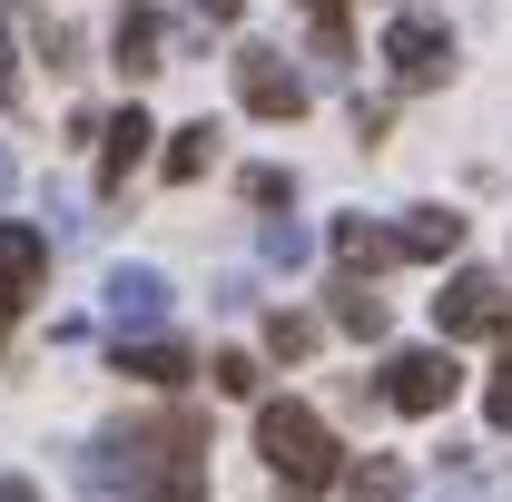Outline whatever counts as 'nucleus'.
<instances>
[{"label": "nucleus", "instance_id": "nucleus-16", "mask_svg": "<svg viewBox=\"0 0 512 502\" xmlns=\"http://www.w3.org/2000/svg\"><path fill=\"white\" fill-rule=\"evenodd\" d=\"M345 502H404V463H394V453L355 463V473H345Z\"/></svg>", "mask_w": 512, "mask_h": 502}, {"label": "nucleus", "instance_id": "nucleus-14", "mask_svg": "<svg viewBox=\"0 0 512 502\" xmlns=\"http://www.w3.org/2000/svg\"><path fill=\"white\" fill-rule=\"evenodd\" d=\"M207 168H217V128H207V119H188L178 138H168V178L188 188V178H207Z\"/></svg>", "mask_w": 512, "mask_h": 502}, {"label": "nucleus", "instance_id": "nucleus-24", "mask_svg": "<svg viewBox=\"0 0 512 502\" xmlns=\"http://www.w3.org/2000/svg\"><path fill=\"white\" fill-rule=\"evenodd\" d=\"M0 502H40V493H30V483H20V473H0Z\"/></svg>", "mask_w": 512, "mask_h": 502}, {"label": "nucleus", "instance_id": "nucleus-2", "mask_svg": "<svg viewBox=\"0 0 512 502\" xmlns=\"http://www.w3.org/2000/svg\"><path fill=\"white\" fill-rule=\"evenodd\" d=\"M384 69H394L404 89H434L453 69V30L434 10H394V20H384Z\"/></svg>", "mask_w": 512, "mask_h": 502}, {"label": "nucleus", "instance_id": "nucleus-17", "mask_svg": "<svg viewBox=\"0 0 512 502\" xmlns=\"http://www.w3.org/2000/svg\"><path fill=\"white\" fill-rule=\"evenodd\" d=\"M266 355H286V365L316 355V325H306V315H266Z\"/></svg>", "mask_w": 512, "mask_h": 502}, {"label": "nucleus", "instance_id": "nucleus-21", "mask_svg": "<svg viewBox=\"0 0 512 502\" xmlns=\"http://www.w3.org/2000/svg\"><path fill=\"white\" fill-rule=\"evenodd\" d=\"M483 414H493V424H503V434H512V365H503V375H493V384H483Z\"/></svg>", "mask_w": 512, "mask_h": 502}, {"label": "nucleus", "instance_id": "nucleus-5", "mask_svg": "<svg viewBox=\"0 0 512 502\" xmlns=\"http://www.w3.org/2000/svg\"><path fill=\"white\" fill-rule=\"evenodd\" d=\"M99 306H109L119 335H158V325H168V276H158V266H109Z\"/></svg>", "mask_w": 512, "mask_h": 502}, {"label": "nucleus", "instance_id": "nucleus-10", "mask_svg": "<svg viewBox=\"0 0 512 502\" xmlns=\"http://www.w3.org/2000/svg\"><path fill=\"white\" fill-rule=\"evenodd\" d=\"M119 375H138V384H188L197 365H188V345H178V335H138V345L119 335Z\"/></svg>", "mask_w": 512, "mask_h": 502}, {"label": "nucleus", "instance_id": "nucleus-8", "mask_svg": "<svg viewBox=\"0 0 512 502\" xmlns=\"http://www.w3.org/2000/svg\"><path fill=\"white\" fill-rule=\"evenodd\" d=\"M109 50H119V69H128V79L168 69V60H158V50H168V20H158L148 0H128V10H119V30H109Z\"/></svg>", "mask_w": 512, "mask_h": 502}, {"label": "nucleus", "instance_id": "nucleus-4", "mask_svg": "<svg viewBox=\"0 0 512 502\" xmlns=\"http://www.w3.org/2000/svg\"><path fill=\"white\" fill-rule=\"evenodd\" d=\"M237 99H247L256 119H306V69H286V50L247 40L237 50Z\"/></svg>", "mask_w": 512, "mask_h": 502}, {"label": "nucleus", "instance_id": "nucleus-22", "mask_svg": "<svg viewBox=\"0 0 512 502\" xmlns=\"http://www.w3.org/2000/svg\"><path fill=\"white\" fill-rule=\"evenodd\" d=\"M158 502H197V453L178 463V473H168V483H158Z\"/></svg>", "mask_w": 512, "mask_h": 502}, {"label": "nucleus", "instance_id": "nucleus-1", "mask_svg": "<svg viewBox=\"0 0 512 502\" xmlns=\"http://www.w3.org/2000/svg\"><path fill=\"white\" fill-rule=\"evenodd\" d=\"M256 453H266V473L296 483V493H325V483L345 473V443L325 434L316 404H256Z\"/></svg>", "mask_w": 512, "mask_h": 502}, {"label": "nucleus", "instance_id": "nucleus-6", "mask_svg": "<svg viewBox=\"0 0 512 502\" xmlns=\"http://www.w3.org/2000/svg\"><path fill=\"white\" fill-rule=\"evenodd\" d=\"M434 325H444V335H503V325H512V296L493 286V276L463 266L444 296H434Z\"/></svg>", "mask_w": 512, "mask_h": 502}, {"label": "nucleus", "instance_id": "nucleus-12", "mask_svg": "<svg viewBox=\"0 0 512 502\" xmlns=\"http://www.w3.org/2000/svg\"><path fill=\"white\" fill-rule=\"evenodd\" d=\"M306 30H316V60L325 69H355V30H345V0H296Z\"/></svg>", "mask_w": 512, "mask_h": 502}, {"label": "nucleus", "instance_id": "nucleus-11", "mask_svg": "<svg viewBox=\"0 0 512 502\" xmlns=\"http://www.w3.org/2000/svg\"><path fill=\"white\" fill-rule=\"evenodd\" d=\"M453 247H463V217H453V207H414V217L394 227V256H424V266H444Z\"/></svg>", "mask_w": 512, "mask_h": 502}, {"label": "nucleus", "instance_id": "nucleus-13", "mask_svg": "<svg viewBox=\"0 0 512 502\" xmlns=\"http://www.w3.org/2000/svg\"><path fill=\"white\" fill-rule=\"evenodd\" d=\"M335 256H345V276H365V266H394V227H365V217H335Z\"/></svg>", "mask_w": 512, "mask_h": 502}, {"label": "nucleus", "instance_id": "nucleus-7", "mask_svg": "<svg viewBox=\"0 0 512 502\" xmlns=\"http://www.w3.org/2000/svg\"><path fill=\"white\" fill-rule=\"evenodd\" d=\"M40 266H50V237L40 227H0V335L20 325V306H30V286H40Z\"/></svg>", "mask_w": 512, "mask_h": 502}, {"label": "nucleus", "instance_id": "nucleus-3", "mask_svg": "<svg viewBox=\"0 0 512 502\" xmlns=\"http://www.w3.org/2000/svg\"><path fill=\"white\" fill-rule=\"evenodd\" d=\"M453 394H463V365H453L444 345H404V355L384 365V404H394V414H444Z\"/></svg>", "mask_w": 512, "mask_h": 502}, {"label": "nucleus", "instance_id": "nucleus-18", "mask_svg": "<svg viewBox=\"0 0 512 502\" xmlns=\"http://www.w3.org/2000/svg\"><path fill=\"white\" fill-rule=\"evenodd\" d=\"M256 247H266V266H306V227H296V217H266Z\"/></svg>", "mask_w": 512, "mask_h": 502}, {"label": "nucleus", "instance_id": "nucleus-26", "mask_svg": "<svg viewBox=\"0 0 512 502\" xmlns=\"http://www.w3.org/2000/svg\"><path fill=\"white\" fill-rule=\"evenodd\" d=\"M0 197H10V148H0Z\"/></svg>", "mask_w": 512, "mask_h": 502}, {"label": "nucleus", "instance_id": "nucleus-15", "mask_svg": "<svg viewBox=\"0 0 512 502\" xmlns=\"http://www.w3.org/2000/svg\"><path fill=\"white\" fill-rule=\"evenodd\" d=\"M335 325H345V335H365V345L384 335V296L365 286V276H345V286H335Z\"/></svg>", "mask_w": 512, "mask_h": 502}, {"label": "nucleus", "instance_id": "nucleus-9", "mask_svg": "<svg viewBox=\"0 0 512 502\" xmlns=\"http://www.w3.org/2000/svg\"><path fill=\"white\" fill-rule=\"evenodd\" d=\"M148 138H158V128H148V109H119V119L99 128V188H128V168L148 158Z\"/></svg>", "mask_w": 512, "mask_h": 502}, {"label": "nucleus", "instance_id": "nucleus-23", "mask_svg": "<svg viewBox=\"0 0 512 502\" xmlns=\"http://www.w3.org/2000/svg\"><path fill=\"white\" fill-rule=\"evenodd\" d=\"M197 20H237V10H247V0H188Z\"/></svg>", "mask_w": 512, "mask_h": 502}, {"label": "nucleus", "instance_id": "nucleus-25", "mask_svg": "<svg viewBox=\"0 0 512 502\" xmlns=\"http://www.w3.org/2000/svg\"><path fill=\"white\" fill-rule=\"evenodd\" d=\"M0 99H10V20H0Z\"/></svg>", "mask_w": 512, "mask_h": 502}, {"label": "nucleus", "instance_id": "nucleus-20", "mask_svg": "<svg viewBox=\"0 0 512 502\" xmlns=\"http://www.w3.org/2000/svg\"><path fill=\"white\" fill-rule=\"evenodd\" d=\"M247 197H256V207H286L296 188H286V168H256V178H247Z\"/></svg>", "mask_w": 512, "mask_h": 502}, {"label": "nucleus", "instance_id": "nucleus-19", "mask_svg": "<svg viewBox=\"0 0 512 502\" xmlns=\"http://www.w3.org/2000/svg\"><path fill=\"white\" fill-rule=\"evenodd\" d=\"M207 375L227 384V394H256V355H217V365H207Z\"/></svg>", "mask_w": 512, "mask_h": 502}]
</instances>
